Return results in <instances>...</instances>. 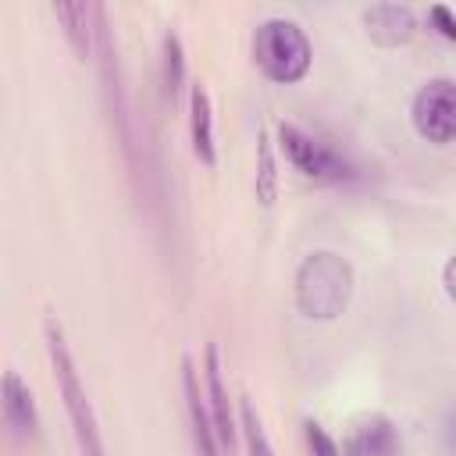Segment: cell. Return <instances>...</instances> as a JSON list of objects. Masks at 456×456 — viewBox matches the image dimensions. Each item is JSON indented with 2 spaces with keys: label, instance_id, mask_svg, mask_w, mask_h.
Returning <instances> with one entry per match:
<instances>
[{
  "label": "cell",
  "instance_id": "cell-1",
  "mask_svg": "<svg viewBox=\"0 0 456 456\" xmlns=\"http://www.w3.org/2000/svg\"><path fill=\"white\" fill-rule=\"evenodd\" d=\"M43 338H46V353H50V367H53V378H57V392L64 399V410H68V420H71V431H75V442H78L82 456H107V445H103V435H100V420H96L93 403L86 395V385L78 378V367H75V356L68 349L64 328L53 317L43 321Z\"/></svg>",
  "mask_w": 456,
  "mask_h": 456
},
{
  "label": "cell",
  "instance_id": "cell-2",
  "mask_svg": "<svg viewBox=\"0 0 456 456\" xmlns=\"http://www.w3.org/2000/svg\"><path fill=\"white\" fill-rule=\"evenodd\" d=\"M353 296V267L331 253L317 249L296 267V306L310 321H335Z\"/></svg>",
  "mask_w": 456,
  "mask_h": 456
},
{
  "label": "cell",
  "instance_id": "cell-3",
  "mask_svg": "<svg viewBox=\"0 0 456 456\" xmlns=\"http://www.w3.org/2000/svg\"><path fill=\"white\" fill-rule=\"evenodd\" d=\"M253 61L271 82L292 86V82L306 78L314 46L292 18H267L253 32Z\"/></svg>",
  "mask_w": 456,
  "mask_h": 456
},
{
  "label": "cell",
  "instance_id": "cell-4",
  "mask_svg": "<svg viewBox=\"0 0 456 456\" xmlns=\"http://www.w3.org/2000/svg\"><path fill=\"white\" fill-rule=\"evenodd\" d=\"M278 146H281L285 160L303 178H314V182H349L356 175L353 164L338 150H331L328 142H321L317 135H310L306 128H299L292 121L278 125Z\"/></svg>",
  "mask_w": 456,
  "mask_h": 456
},
{
  "label": "cell",
  "instance_id": "cell-5",
  "mask_svg": "<svg viewBox=\"0 0 456 456\" xmlns=\"http://www.w3.org/2000/svg\"><path fill=\"white\" fill-rule=\"evenodd\" d=\"M410 121L420 139L428 142H456V82L452 78H431L417 89L410 103Z\"/></svg>",
  "mask_w": 456,
  "mask_h": 456
},
{
  "label": "cell",
  "instance_id": "cell-6",
  "mask_svg": "<svg viewBox=\"0 0 456 456\" xmlns=\"http://www.w3.org/2000/svg\"><path fill=\"white\" fill-rule=\"evenodd\" d=\"M182 395H185V417H189L196 456H221V442H217V431H214L207 392H200V370H196L192 356H182Z\"/></svg>",
  "mask_w": 456,
  "mask_h": 456
},
{
  "label": "cell",
  "instance_id": "cell-7",
  "mask_svg": "<svg viewBox=\"0 0 456 456\" xmlns=\"http://www.w3.org/2000/svg\"><path fill=\"white\" fill-rule=\"evenodd\" d=\"M203 392H207V406H210V417H214V431H217V442L221 449H235V438H239V428H235V410H232V395H228V385L221 378V353L214 342H207L203 349Z\"/></svg>",
  "mask_w": 456,
  "mask_h": 456
},
{
  "label": "cell",
  "instance_id": "cell-8",
  "mask_svg": "<svg viewBox=\"0 0 456 456\" xmlns=\"http://www.w3.org/2000/svg\"><path fill=\"white\" fill-rule=\"evenodd\" d=\"M189 142L203 167L217 164V142H214V103L203 82L189 86Z\"/></svg>",
  "mask_w": 456,
  "mask_h": 456
},
{
  "label": "cell",
  "instance_id": "cell-9",
  "mask_svg": "<svg viewBox=\"0 0 456 456\" xmlns=\"http://www.w3.org/2000/svg\"><path fill=\"white\" fill-rule=\"evenodd\" d=\"M0 406H4L7 428H11L18 438H32V435L39 431V413H36V403H32V388L21 381L18 370H7V374H4Z\"/></svg>",
  "mask_w": 456,
  "mask_h": 456
},
{
  "label": "cell",
  "instance_id": "cell-10",
  "mask_svg": "<svg viewBox=\"0 0 456 456\" xmlns=\"http://www.w3.org/2000/svg\"><path fill=\"white\" fill-rule=\"evenodd\" d=\"M363 25L378 46H399L413 36V11L406 4H370L363 11Z\"/></svg>",
  "mask_w": 456,
  "mask_h": 456
},
{
  "label": "cell",
  "instance_id": "cell-11",
  "mask_svg": "<svg viewBox=\"0 0 456 456\" xmlns=\"http://www.w3.org/2000/svg\"><path fill=\"white\" fill-rule=\"evenodd\" d=\"M96 14L100 4H53V18L64 25V36L78 61H89L96 50Z\"/></svg>",
  "mask_w": 456,
  "mask_h": 456
},
{
  "label": "cell",
  "instance_id": "cell-12",
  "mask_svg": "<svg viewBox=\"0 0 456 456\" xmlns=\"http://www.w3.org/2000/svg\"><path fill=\"white\" fill-rule=\"evenodd\" d=\"M160 86H164V96L171 103L185 89V46H182L175 28H167L164 39H160Z\"/></svg>",
  "mask_w": 456,
  "mask_h": 456
},
{
  "label": "cell",
  "instance_id": "cell-13",
  "mask_svg": "<svg viewBox=\"0 0 456 456\" xmlns=\"http://www.w3.org/2000/svg\"><path fill=\"white\" fill-rule=\"evenodd\" d=\"M256 200L260 207H271L278 200V160H274V142H271V132L260 128L256 132Z\"/></svg>",
  "mask_w": 456,
  "mask_h": 456
},
{
  "label": "cell",
  "instance_id": "cell-14",
  "mask_svg": "<svg viewBox=\"0 0 456 456\" xmlns=\"http://www.w3.org/2000/svg\"><path fill=\"white\" fill-rule=\"evenodd\" d=\"M239 428H242V438H246V456H274V445L264 431V420L253 406L249 395L239 399Z\"/></svg>",
  "mask_w": 456,
  "mask_h": 456
},
{
  "label": "cell",
  "instance_id": "cell-15",
  "mask_svg": "<svg viewBox=\"0 0 456 456\" xmlns=\"http://www.w3.org/2000/svg\"><path fill=\"white\" fill-rule=\"evenodd\" d=\"M356 435L367 456H399V435L388 417H370Z\"/></svg>",
  "mask_w": 456,
  "mask_h": 456
},
{
  "label": "cell",
  "instance_id": "cell-16",
  "mask_svg": "<svg viewBox=\"0 0 456 456\" xmlns=\"http://www.w3.org/2000/svg\"><path fill=\"white\" fill-rule=\"evenodd\" d=\"M303 435H306V449H310V456H342V449H338V442L317 424V420H303Z\"/></svg>",
  "mask_w": 456,
  "mask_h": 456
},
{
  "label": "cell",
  "instance_id": "cell-17",
  "mask_svg": "<svg viewBox=\"0 0 456 456\" xmlns=\"http://www.w3.org/2000/svg\"><path fill=\"white\" fill-rule=\"evenodd\" d=\"M428 21H431V28H435L442 39L456 43V14H452L445 4H431V7H428Z\"/></svg>",
  "mask_w": 456,
  "mask_h": 456
},
{
  "label": "cell",
  "instance_id": "cell-18",
  "mask_svg": "<svg viewBox=\"0 0 456 456\" xmlns=\"http://www.w3.org/2000/svg\"><path fill=\"white\" fill-rule=\"evenodd\" d=\"M442 285H445V296L456 303V253L445 260V267H442Z\"/></svg>",
  "mask_w": 456,
  "mask_h": 456
},
{
  "label": "cell",
  "instance_id": "cell-19",
  "mask_svg": "<svg viewBox=\"0 0 456 456\" xmlns=\"http://www.w3.org/2000/svg\"><path fill=\"white\" fill-rule=\"evenodd\" d=\"M442 442H445V449L456 456V410H449V417H445V428H442Z\"/></svg>",
  "mask_w": 456,
  "mask_h": 456
},
{
  "label": "cell",
  "instance_id": "cell-20",
  "mask_svg": "<svg viewBox=\"0 0 456 456\" xmlns=\"http://www.w3.org/2000/svg\"><path fill=\"white\" fill-rule=\"evenodd\" d=\"M342 456H367L363 445H360V435H349V438L342 442Z\"/></svg>",
  "mask_w": 456,
  "mask_h": 456
}]
</instances>
